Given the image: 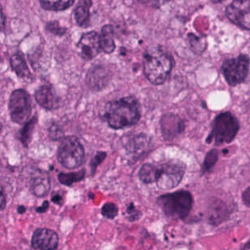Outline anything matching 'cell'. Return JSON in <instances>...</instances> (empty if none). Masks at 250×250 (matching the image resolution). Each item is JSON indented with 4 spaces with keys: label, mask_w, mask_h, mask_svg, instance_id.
Wrapping results in <instances>:
<instances>
[{
    "label": "cell",
    "mask_w": 250,
    "mask_h": 250,
    "mask_svg": "<svg viewBox=\"0 0 250 250\" xmlns=\"http://www.w3.org/2000/svg\"><path fill=\"white\" fill-rule=\"evenodd\" d=\"M103 115L110 128L123 129L138 123L141 118V106L135 97L128 96L107 103Z\"/></svg>",
    "instance_id": "obj_1"
},
{
    "label": "cell",
    "mask_w": 250,
    "mask_h": 250,
    "mask_svg": "<svg viewBox=\"0 0 250 250\" xmlns=\"http://www.w3.org/2000/svg\"><path fill=\"white\" fill-rule=\"evenodd\" d=\"M173 64L172 56L161 46L149 47L144 54V73L147 80L154 85L166 81Z\"/></svg>",
    "instance_id": "obj_2"
},
{
    "label": "cell",
    "mask_w": 250,
    "mask_h": 250,
    "mask_svg": "<svg viewBox=\"0 0 250 250\" xmlns=\"http://www.w3.org/2000/svg\"><path fill=\"white\" fill-rule=\"evenodd\" d=\"M157 203L167 217L185 219L191 210L193 198L188 190L180 189L160 195L157 198Z\"/></svg>",
    "instance_id": "obj_3"
},
{
    "label": "cell",
    "mask_w": 250,
    "mask_h": 250,
    "mask_svg": "<svg viewBox=\"0 0 250 250\" xmlns=\"http://www.w3.org/2000/svg\"><path fill=\"white\" fill-rule=\"evenodd\" d=\"M239 127L238 119L231 112H222L213 121L207 143L213 142L217 146L229 144L237 135Z\"/></svg>",
    "instance_id": "obj_4"
},
{
    "label": "cell",
    "mask_w": 250,
    "mask_h": 250,
    "mask_svg": "<svg viewBox=\"0 0 250 250\" xmlns=\"http://www.w3.org/2000/svg\"><path fill=\"white\" fill-rule=\"evenodd\" d=\"M57 157L63 167L78 168L84 161V147L77 137L65 136L60 142Z\"/></svg>",
    "instance_id": "obj_5"
},
{
    "label": "cell",
    "mask_w": 250,
    "mask_h": 250,
    "mask_svg": "<svg viewBox=\"0 0 250 250\" xmlns=\"http://www.w3.org/2000/svg\"><path fill=\"white\" fill-rule=\"evenodd\" d=\"M158 172L156 178L157 187L163 190H169L176 188L182 181L185 172L186 164L181 160H169L163 164L157 165Z\"/></svg>",
    "instance_id": "obj_6"
},
{
    "label": "cell",
    "mask_w": 250,
    "mask_h": 250,
    "mask_svg": "<svg viewBox=\"0 0 250 250\" xmlns=\"http://www.w3.org/2000/svg\"><path fill=\"white\" fill-rule=\"evenodd\" d=\"M9 111L12 121L17 124H24L31 114V101L29 94L23 89L12 92L9 99Z\"/></svg>",
    "instance_id": "obj_7"
},
{
    "label": "cell",
    "mask_w": 250,
    "mask_h": 250,
    "mask_svg": "<svg viewBox=\"0 0 250 250\" xmlns=\"http://www.w3.org/2000/svg\"><path fill=\"white\" fill-rule=\"evenodd\" d=\"M249 63V57L242 54L236 58L227 60L222 65V72L226 81L230 86L241 83L247 76Z\"/></svg>",
    "instance_id": "obj_8"
},
{
    "label": "cell",
    "mask_w": 250,
    "mask_h": 250,
    "mask_svg": "<svg viewBox=\"0 0 250 250\" xmlns=\"http://www.w3.org/2000/svg\"><path fill=\"white\" fill-rule=\"evenodd\" d=\"M226 15L234 24L250 30V0H234L227 7Z\"/></svg>",
    "instance_id": "obj_9"
},
{
    "label": "cell",
    "mask_w": 250,
    "mask_h": 250,
    "mask_svg": "<svg viewBox=\"0 0 250 250\" xmlns=\"http://www.w3.org/2000/svg\"><path fill=\"white\" fill-rule=\"evenodd\" d=\"M77 51L79 56L85 61L94 59L102 51L100 34L96 31L84 33L77 43Z\"/></svg>",
    "instance_id": "obj_10"
},
{
    "label": "cell",
    "mask_w": 250,
    "mask_h": 250,
    "mask_svg": "<svg viewBox=\"0 0 250 250\" xmlns=\"http://www.w3.org/2000/svg\"><path fill=\"white\" fill-rule=\"evenodd\" d=\"M111 79V71L104 64L94 65L91 67L86 75V83L93 91H101Z\"/></svg>",
    "instance_id": "obj_11"
},
{
    "label": "cell",
    "mask_w": 250,
    "mask_h": 250,
    "mask_svg": "<svg viewBox=\"0 0 250 250\" xmlns=\"http://www.w3.org/2000/svg\"><path fill=\"white\" fill-rule=\"evenodd\" d=\"M59 244V235L50 229H37L31 238V245L36 250H55Z\"/></svg>",
    "instance_id": "obj_12"
},
{
    "label": "cell",
    "mask_w": 250,
    "mask_h": 250,
    "mask_svg": "<svg viewBox=\"0 0 250 250\" xmlns=\"http://www.w3.org/2000/svg\"><path fill=\"white\" fill-rule=\"evenodd\" d=\"M160 129L165 140H173L184 131L185 122L174 113H166L160 119Z\"/></svg>",
    "instance_id": "obj_13"
},
{
    "label": "cell",
    "mask_w": 250,
    "mask_h": 250,
    "mask_svg": "<svg viewBox=\"0 0 250 250\" xmlns=\"http://www.w3.org/2000/svg\"><path fill=\"white\" fill-rule=\"evenodd\" d=\"M35 100L40 106L48 110L57 109L61 104V99L51 85H42L35 91Z\"/></svg>",
    "instance_id": "obj_14"
},
{
    "label": "cell",
    "mask_w": 250,
    "mask_h": 250,
    "mask_svg": "<svg viewBox=\"0 0 250 250\" xmlns=\"http://www.w3.org/2000/svg\"><path fill=\"white\" fill-rule=\"evenodd\" d=\"M31 192L37 197L46 196L51 189V180L49 175L44 171H37L31 179Z\"/></svg>",
    "instance_id": "obj_15"
},
{
    "label": "cell",
    "mask_w": 250,
    "mask_h": 250,
    "mask_svg": "<svg viewBox=\"0 0 250 250\" xmlns=\"http://www.w3.org/2000/svg\"><path fill=\"white\" fill-rule=\"evenodd\" d=\"M150 139L145 134H139L131 138L126 144V149L132 155L139 157L149 150Z\"/></svg>",
    "instance_id": "obj_16"
},
{
    "label": "cell",
    "mask_w": 250,
    "mask_h": 250,
    "mask_svg": "<svg viewBox=\"0 0 250 250\" xmlns=\"http://www.w3.org/2000/svg\"><path fill=\"white\" fill-rule=\"evenodd\" d=\"M10 64L14 72L23 80H30L32 78L30 70L27 66L26 61L21 52L15 53L10 58Z\"/></svg>",
    "instance_id": "obj_17"
},
{
    "label": "cell",
    "mask_w": 250,
    "mask_h": 250,
    "mask_svg": "<svg viewBox=\"0 0 250 250\" xmlns=\"http://www.w3.org/2000/svg\"><path fill=\"white\" fill-rule=\"evenodd\" d=\"M92 0H79L74 10V19L81 27H87L90 22V8Z\"/></svg>",
    "instance_id": "obj_18"
},
{
    "label": "cell",
    "mask_w": 250,
    "mask_h": 250,
    "mask_svg": "<svg viewBox=\"0 0 250 250\" xmlns=\"http://www.w3.org/2000/svg\"><path fill=\"white\" fill-rule=\"evenodd\" d=\"M113 36H114V29L111 24H106L102 27V30L100 33V43H101V49L103 52L106 54H110L113 52L115 48Z\"/></svg>",
    "instance_id": "obj_19"
},
{
    "label": "cell",
    "mask_w": 250,
    "mask_h": 250,
    "mask_svg": "<svg viewBox=\"0 0 250 250\" xmlns=\"http://www.w3.org/2000/svg\"><path fill=\"white\" fill-rule=\"evenodd\" d=\"M158 172V166L150 163H145L142 165L139 171V178L145 184H151L156 182Z\"/></svg>",
    "instance_id": "obj_20"
},
{
    "label": "cell",
    "mask_w": 250,
    "mask_h": 250,
    "mask_svg": "<svg viewBox=\"0 0 250 250\" xmlns=\"http://www.w3.org/2000/svg\"><path fill=\"white\" fill-rule=\"evenodd\" d=\"M41 6L49 11H62L70 7L74 0H39Z\"/></svg>",
    "instance_id": "obj_21"
},
{
    "label": "cell",
    "mask_w": 250,
    "mask_h": 250,
    "mask_svg": "<svg viewBox=\"0 0 250 250\" xmlns=\"http://www.w3.org/2000/svg\"><path fill=\"white\" fill-rule=\"evenodd\" d=\"M85 170H79L73 173H60L58 175L59 182L63 186H71L74 183L80 182L85 177Z\"/></svg>",
    "instance_id": "obj_22"
},
{
    "label": "cell",
    "mask_w": 250,
    "mask_h": 250,
    "mask_svg": "<svg viewBox=\"0 0 250 250\" xmlns=\"http://www.w3.org/2000/svg\"><path fill=\"white\" fill-rule=\"evenodd\" d=\"M36 124V117L33 116L31 119H29L26 123H24V126L20 132V139L23 146H27L31 140V136L34 130Z\"/></svg>",
    "instance_id": "obj_23"
},
{
    "label": "cell",
    "mask_w": 250,
    "mask_h": 250,
    "mask_svg": "<svg viewBox=\"0 0 250 250\" xmlns=\"http://www.w3.org/2000/svg\"><path fill=\"white\" fill-rule=\"evenodd\" d=\"M218 158H219V151L216 148L210 149L205 155V158L203 160V163L201 166V172L202 173L209 172L213 168V166L216 164Z\"/></svg>",
    "instance_id": "obj_24"
},
{
    "label": "cell",
    "mask_w": 250,
    "mask_h": 250,
    "mask_svg": "<svg viewBox=\"0 0 250 250\" xmlns=\"http://www.w3.org/2000/svg\"><path fill=\"white\" fill-rule=\"evenodd\" d=\"M118 213L117 206L112 202H107L102 207V215L107 219H113Z\"/></svg>",
    "instance_id": "obj_25"
},
{
    "label": "cell",
    "mask_w": 250,
    "mask_h": 250,
    "mask_svg": "<svg viewBox=\"0 0 250 250\" xmlns=\"http://www.w3.org/2000/svg\"><path fill=\"white\" fill-rule=\"evenodd\" d=\"M106 156V153L104 151H98L96 153V155L92 158V160L90 161V168L92 170V175L95 174L96 170H97V167L104 161V159L105 158Z\"/></svg>",
    "instance_id": "obj_26"
},
{
    "label": "cell",
    "mask_w": 250,
    "mask_h": 250,
    "mask_svg": "<svg viewBox=\"0 0 250 250\" xmlns=\"http://www.w3.org/2000/svg\"><path fill=\"white\" fill-rule=\"evenodd\" d=\"M49 136L51 139L53 140H62V131L61 129V127L57 124H53L51 125V127L49 128Z\"/></svg>",
    "instance_id": "obj_27"
},
{
    "label": "cell",
    "mask_w": 250,
    "mask_h": 250,
    "mask_svg": "<svg viewBox=\"0 0 250 250\" xmlns=\"http://www.w3.org/2000/svg\"><path fill=\"white\" fill-rule=\"evenodd\" d=\"M137 2L147 6V7H151V8H158L164 4H166L167 2L171 1V0H136Z\"/></svg>",
    "instance_id": "obj_28"
},
{
    "label": "cell",
    "mask_w": 250,
    "mask_h": 250,
    "mask_svg": "<svg viewBox=\"0 0 250 250\" xmlns=\"http://www.w3.org/2000/svg\"><path fill=\"white\" fill-rule=\"evenodd\" d=\"M47 28L50 30V32L56 33V34H62L64 33V28L61 27V25L57 21H52L47 24Z\"/></svg>",
    "instance_id": "obj_29"
},
{
    "label": "cell",
    "mask_w": 250,
    "mask_h": 250,
    "mask_svg": "<svg viewBox=\"0 0 250 250\" xmlns=\"http://www.w3.org/2000/svg\"><path fill=\"white\" fill-rule=\"evenodd\" d=\"M127 212L129 214V220L130 221H135L140 217V212L138 209H136L133 205V203H131L128 207H127Z\"/></svg>",
    "instance_id": "obj_30"
},
{
    "label": "cell",
    "mask_w": 250,
    "mask_h": 250,
    "mask_svg": "<svg viewBox=\"0 0 250 250\" xmlns=\"http://www.w3.org/2000/svg\"><path fill=\"white\" fill-rule=\"evenodd\" d=\"M241 198H242V201L243 203L250 207V187H248L247 188H245L241 194Z\"/></svg>",
    "instance_id": "obj_31"
},
{
    "label": "cell",
    "mask_w": 250,
    "mask_h": 250,
    "mask_svg": "<svg viewBox=\"0 0 250 250\" xmlns=\"http://www.w3.org/2000/svg\"><path fill=\"white\" fill-rule=\"evenodd\" d=\"M6 205V194L4 191V188L0 186V210L5 208Z\"/></svg>",
    "instance_id": "obj_32"
},
{
    "label": "cell",
    "mask_w": 250,
    "mask_h": 250,
    "mask_svg": "<svg viewBox=\"0 0 250 250\" xmlns=\"http://www.w3.org/2000/svg\"><path fill=\"white\" fill-rule=\"evenodd\" d=\"M4 27H5V16L2 10V6L0 4V32L4 29Z\"/></svg>",
    "instance_id": "obj_33"
},
{
    "label": "cell",
    "mask_w": 250,
    "mask_h": 250,
    "mask_svg": "<svg viewBox=\"0 0 250 250\" xmlns=\"http://www.w3.org/2000/svg\"><path fill=\"white\" fill-rule=\"evenodd\" d=\"M52 201H53V202H55L56 204L61 205V204H62V196L57 192V193H55V194L53 195V197H52Z\"/></svg>",
    "instance_id": "obj_34"
},
{
    "label": "cell",
    "mask_w": 250,
    "mask_h": 250,
    "mask_svg": "<svg viewBox=\"0 0 250 250\" xmlns=\"http://www.w3.org/2000/svg\"><path fill=\"white\" fill-rule=\"evenodd\" d=\"M48 207H49V202L48 201H44L43 204L36 209V211L39 212V213H42V212H45L48 209Z\"/></svg>",
    "instance_id": "obj_35"
},
{
    "label": "cell",
    "mask_w": 250,
    "mask_h": 250,
    "mask_svg": "<svg viewBox=\"0 0 250 250\" xmlns=\"http://www.w3.org/2000/svg\"><path fill=\"white\" fill-rule=\"evenodd\" d=\"M247 249H250V239L244 244V246L242 247V250H247Z\"/></svg>",
    "instance_id": "obj_36"
},
{
    "label": "cell",
    "mask_w": 250,
    "mask_h": 250,
    "mask_svg": "<svg viewBox=\"0 0 250 250\" xmlns=\"http://www.w3.org/2000/svg\"><path fill=\"white\" fill-rule=\"evenodd\" d=\"M24 211V208H23V206H19V208H18V212H20V213H22Z\"/></svg>",
    "instance_id": "obj_37"
},
{
    "label": "cell",
    "mask_w": 250,
    "mask_h": 250,
    "mask_svg": "<svg viewBox=\"0 0 250 250\" xmlns=\"http://www.w3.org/2000/svg\"><path fill=\"white\" fill-rule=\"evenodd\" d=\"M211 2H214V3H220V2H222V1H224V0H210Z\"/></svg>",
    "instance_id": "obj_38"
},
{
    "label": "cell",
    "mask_w": 250,
    "mask_h": 250,
    "mask_svg": "<svg viewBox=\"0 0 250 250\" xmlns=\"http://www.w3.org/2000/svg\"><path fill=\"white\" fill-rule=\"evenodd\" d=\"M1 130H2V123L0 122V133H1Z\"/></svg>",
    "instance_id": "obj_39"
}]
</instances>
